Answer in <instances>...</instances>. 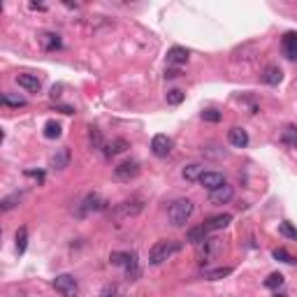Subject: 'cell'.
<instances>
[{"label": "cell", "instance_id": "cell-1", "mask_svg": "<svg viewBox=\"0 0 297 297\" xmlns=\"http://www.w3.org/2000/svg\"><path fill=\"white\" fill-rule=\"evenodd\" d=\"M181 251L179 242H172V239H163V242H156L148 251V263L151 265H163L165 260H170L174 253Z\"/></svg>", "mask_w": 297, "mask_h": 297}, {"label": "cell", "instance_id": "cell-2", "mask_svg": "<svg viewBox=\"0 0 297 297\" xmlns=\"http://www.w3.org/2000/svg\"><path fill=\"white\" fill-rule=\"evenodd\" d=\"M193 212H195L193 202L186 200V198H181V200H177V202H172L170 204L167 216H170V223L174 225V228H183V225L188 223V218L193 216Z\"/></svg>", "mask_w": 297, "mask_h": 297}, {"label": "cell", "instance_id": "cell-3", "mask_svg": "<svg viewBox=\"0 0 297 297\" xmlns=\"http://www.w3.org/2000/svg\"><path fill=\"white\" fill-rule=\"evenodd\" d=\"M53 288H56L58 295H63V297L79 295V283H77V279L72 274H58L53 279Z\"/></svg>", "mask_w": 297, "mask_h": 297}, {"label": "cell", "instance_id": "cell-4", "mask_svg": "<svg viewBox=\"0 0 297 297\" xmlns=\"http://www.w3.org/2000/svg\"><path fill=\"white\" fill-rule=\"evenodd\" d=\"M218 251H221V242L218 239H204L202 244H198V260H200V265L212 263L214 258L218 255Z\"/></svg>", "mask_w": 297, "mask_h": 297}, {"label": "cell", "instance_id": "cell-5", "mask_svg": "<svg viewBox=\"0 0 297 297\" xmlns=\"http://www.w3.org/2000/svg\"><path fill=\"white\" fill-rule=\"evenodd\" d=\"M100 209H105V202L100 200V195H98V193H88L84 200L79 202V207H77V216H79V218H84V216H88L91 212H100Z\"/></svg>", "mask_w": 297, "mask_h": 297}, {"label": "cell", "instance_id": "cell-6", "mask_svg": "<svg viewBox=\"0 0 297 297\" xmlns=\"http://www.w3.org/2000/svg\"><path fill=\"white\" fill-rule=\"evenodd\" d=\"M137 174H139V163H135V160H126V163H121V165L114 167V177L118 181H130L135 179Z\"/></svg>", "mask_w": 297, "mask_h": 297}, {"label": "cell", "instance_id": "cell-7", "mask_svg": "<svg viewBox=\"0 0 297 297\" xmlns=\"http://www.w3.org/2000/svg\"><path fill=\"white\" fill-rule=\"evenodd\" d=\"M151 151H153L156 158H167L172 151V139L167 135H156L151 139Z\"/></svg>", "mask_w": 297, "mask_h": 297}, {"label": "cell", "instance_id": "cell-8", "mask_svg": "<svg viewBox=\"0 0 297 297\" xmlns=\"http://www.w3.org/2000/svg\"><path fill=\"white\" fill-rule=\"evenodd\" d=\"M230 223H232V216H230V214H218V216L207 218V221L202 223V228H204L207 234H209V232H218V230H223V228H228Z\"/></svg>", "mask_w": 297, "mask_h": 297}, {"label": "cell", "instance_id": "cell-9", "mask_svg": "<svg viewBox=\"0 0 297 297\" xmlns=\"http://www.w3.org/2000/svg\"><path fill=\"white\" fill-rule=\"evenodd\" d=\"M142 209H144V202L139 200V198H132V200H126V202H121V204H118L116 216L118 218H123V216H137Z\"/></svg>", "mask_w": 297, "mask_h": 297}, {"label": "cell", "instance_id": "cell-10", "mask_svg": "<svg viewBox=\"0 0 297 297\" xmlns=\"http://www.w3.org/2000/svg\"><path fill=\"white\" fill-rule=\"evenodd\" d=\"M16 84L21 86L23 91H28V93H37L42 88V82L37 79V74H31V72L16 74Z\"/></svg>", "mask_w": 297, "mask_h": 297}, {"label": "cell", "instance_id": "cell-11", "mask_svg": "<svg viewBox=\"0 0 297 297\" xmlns=\"http://www.w3.org/2000/svg\"><path fill=\"white\" fill-rule=\"evenodd\" d=\"M123 269H126V279L128 281H137L139 274H142V269H139V258L137 253L132 251H128V258H126V265H123Z\"/></svg>", "mask_w": 297, "mask_h": 297}, {"label": "cell", "instance_id": "cell-12", "mask_svg": "<svg viewBox=\"0 0 297 297\" xmlns=\"http://www.w3.org/2000/svg\"><path fill=\"white\" fill-rule=\"evenodd\" d=\"M200 183L207 191H216V188L225 186V177H223L221 172H204L200 177Z\"/></svg>", "mask_w": 297, "mask_h": 297}, {"label": "cell", "instance_id": "cell-13", "mask_svg": "<svg viewBox=\"0 0 297 297\" xmlns=\"http://www.w3.org/2000/svg\"><path fill=\"white\" fill-rule=\"evenodd\" d=\"M232 195H234V188L232 186H221V188H216V191L209 193V202L212 204H228V202L232 200Z\"/></svg>", "mask_w": 297, "mask_h": 297}, {"label": "cell", "instance_id": "cell-14", "mask_svg": "<svg viewBox=\"0 0 297 297\" xmlns=\"http://www.w3.org/2000/svg\"><path fill=\"white\" fill-rule=\"evenodd\" d=\"M228 142H230L232 147H237V148H244L246 144H248V132H246L244 128L234 126V128L228 130Z\"/></svg>", "mask_w": 297, "mask_h": 297}, {"label": "cell", "instance_id": "cell-15", "mask_svg": "<svg viewBox=\"0 0 297 297\" xmlns=\"http://www.w3.org/2000/svg\"><path fill=\"white\" fill-rule=\"evenodd\" d=\"M40 44H42L44 51H56V49L63 47V40H61V35H56V33H42V35H40Z\"/></svg>", "mask_w": 297, "mask_h": 297}, {"label": "cell", "instance_id": "cell-16", "mask_svg": "<svg viewBox=\"0 0 297 297\" xmlns=\"http://www.w3.org/2000/svg\"><path fill=\"white\" fill-rule=\"evenodd\" d=\"M70 158H72V156H70V148L63 147V148H58V151L53 153L49 163H51L53 170H65V167L70 165Z\"/></svg>", "mask_w": 297, "mask_h": 297}, {"label": "cell", "instance_id": "cell-17", "mask_svg": "<svg viewBox=\"0 0 297 297\" xmlns=\"http://www.w3.org/2000/svg\"><path fill=\"white\" fill-rule=\"evenodd\" d=\"M281 79H283V72H281L279 65H267L265 70H263V82H265V84L279 86L281 84Z\"/></svg>", "mask_w": 297, "mask_h": 297}, {"label": "cell", "instance_id": "cell-18", "mask_svg": "<svg viewBox=\"0 0 297 297\" xmlns=\"http://www.w3.org/2000/svg\"><path fill=\"white\" fill-rule=\"evenodd\" d=\"M283 53L290 61H297V33H286L283 35Z\"/></svg>", "mask_w": 297, "mask_h": 297}, {"label": "cell", "instance_id": "cell-19", "mask_svg": "<svg viewBox=\"0 0 297 297\" xmlns=\"http://www.w3.org/2000/svg\"><path fill=\"white\" fill-rule=\"evenodd\" d=\"M186 61H188V49L172 47L170 51H167V63L170 65H186Z\"/></svg>", "mask_w": 297, "mask_h": 297}, {"label": "cell", "instance_id": "cell-20", "mask_svg": "<svg viewBox=\"0 0 297 297\" xmlns=\"http://www.w3.org/2000/svg\"><path fill=\"white\" fill-rule=\"evenodd\" d=\"M126 148H130V144H128L126 139H114V142H109V144H105V158H112V156H118V153H123Z\"/></svg>", "mask_w": 297, "mask_h": 297}, {"label": "cell", "instance_id": "cell-21", "mask_svg": "<svg viewBox=\"0 0 297 297\" xmlns=\"http://www.w3.org/2000/svg\"><path fill=\"white\" fill-rule=\"evenodd\" d=\"M181 174H183V179L191 181V183L193 181H200V177L204 174V165H200V163H191V165H186V167H183Z\"/></svg>", "mask_w": 297, "mask_h": 297}, {"label": "cell", "instance_id": "cell-22", "mask_svg": "<svg viewBox=\"0 0 297 297\" xmlns=\"http://www.w3.org/2000/svg\"><path fill=\"white\" fill-rule=\"evenodd\" d=\"M61 132H63V130H61V123H58V121H47V123H44V137L47 139H58L61 137Z\"/></svg>", "mask_w": 297, "mask_h": 297}, {"label": "cell", "instance_id": "cell-23", "mask_svg": "<svg viewBox=\"0 0 297 297\" xmlns=\"http://www.w3.org/2000/svg\"><path fill=\"white\" fill-rule=\"evenodd\" d=\"M281 142L286 147H297V128L295 126H286L281 132Z\"/></svg>", "mask_w": 297, "mask_h": 297}, {"label": "cell", "instance_id": "cell-24", "mask_svg": "<svg viewBox=\"0 0 297 297\" xmlns=\"http://www.w3.org/2000/svg\"><path fill=\"white\" fill-rule=\"evenodd\" d=\"M204 239H207V230H204V228H191V230H188V242H191V244H202V242H204Z\"/></svg>", "mask_w": 297, "mask_h": 297}, {"label": "cell", "instance_id": "cell-25", "mask_svg": "<svg viewBox=\"0 0 297 297\" xmlns=\"http://www.w3.org/2000/svg\"><path fill=\"white\" fill-rule=\"evenodd\" d=\"M232 274V267H216V269H204V276L207 279H212V281H216V279H223V276H230Z\"/></svg>", "mask_w": 297, "mask_h": 297}, {"label": "cell", "instance_id": "cell-26", "mask_svg": "<svg viewBox=\"0 0 297 297\" xmlns=\"http://www.w3.org/2000/svg\"><path fill=\"white\" fill-rule=\"evenodd\" d=\"M14 239H16V253L21 255L23 251H26V246H28V230H26V228H19Z\"/></svg>", "mask_w": 297, "mask_h": 297}, {"label": "cell", "instance_id": "cell-27", "mask_svg": "<svg viewBox=\"0 0 297 297\" xmlns=\"http://www.w3.org/2000/svg\"><path fill=\"white\" fill-rule=\"evenodd\" d=\"M279 232L283 234V237H288V239H293V242H297V228L293 225V223H279Z\"/></svg>", "mask_w": 297, "mask_h": 297}, {"label": "cell", "instance_id": "cell-28", "mask_svg": "<svg viewBox=\"0 0 297 297\" xmlns=\"http://www.w3.org/2000/svg\"><path fill=\"white\" fill-rule=\"evenodd\" d=\"M281 286H283V274H279V272H274V274H269L265 279V288H269V290H276Z\"/></svg>", "mask_w": 297, "mask_h": 297}, {"label": "cell", "instance_id": "cell-29", "mask_svg": "<svg viewBox=\"0 0 297 297\" xmlns=\"http://www.w3.org/2000/svg\"><path fill=\"white\" fill-rule=\"evenodd\" d=\"M88 139H91V147H93V148H105L102 132H100L98 128H91V130H88Z\"/></svg>", "mask_w": 297, "mask_h": 297}, {"label": "cell", "instance_id": "cell-30", "mask_svg": "<svg viewBox=\"0 0 297 297\" xmlns=\"http://www.w3.org/2000/svg\"><path fill=\"white\" fill-rule=\"evenodd\" d=\"M274 258L281 260V263H286V265H297V258L288 253L286 248H274Z\"/></svg>", "mask_w": 297, "mask_h": 297}, {"label": "cell", "instance_id": "cell-31", "mask_svg": "<svg viewBox=\"0 0 297 297\" xmlns=\"http://www.w3.org/2000/svg\"><path fill=\"white\" fill-rule=\"evenodd\" d=\"M2 105H10V107H26V98L12 96V93H2Z\"/></svg>", "mask_w": 297, "mask_h": 297}, {"label": "cell", "instance_id": "cell-32", "mask_svg": "<svg viewBox=\"0 0 297 297\" xmlns=\"http://www.w3.org/2000/svg\"><path fill=\"white\" fill-rule=\"evenodd\" d=\"M167 105H181L183 102V91H179V88H172V91H167Z\"/></svg>", "mask_w": 297, "mask_h": 297}, {"label": "cell", "instance_id": "cell-33", "mask_svg": "<svg viewBox=\"0 0 297 297\" xmlns=\"http://www.w3.org/2000/svg\"><path fill=\"white\" fill-rule=\"evenodd\" d=\"M19 200H21V193H14V195H10V198H5V200L0 202V209H2V212H10L12 207H16Z\"/></svg>", "mask_w": 297, "mask_h": 297}, {"label": "cell", "instance_id": "cell-34", "mask_svg": "<svg viewBox=\"0 0 297 297\" xmlns=\"http://www.w3.org/2000/svg\"><path fill=\"white\" fill-rule=\"evenodd\" d=\"M223 118L221 112H216V109H204L202 112V121H207V123H218Z\"/></svg>", "mask_w": 297, "mask_h": 297}, {"label": "cell", "instance_id": "cell-35", "mask_svg": "<svg viewBox=\"0 0 297 297\" xmlns=\"http://www.w3.org/2000/svg\"><path fill=\"white\" fill-rule=\"evenodd\" d=\"M126 258H128V251H114V253L109 255V263H112V265L123 267L126 265Z\"/></svg>", "mask_w": 297, "mask_h": 297}, {"label": "cell", "instance_id": "cell-36", "mask_svg": "<svg viewBox=\"0 0 297 297\" xmlns=\"http://www.w3.org/2000/svg\"><path fill=\"white\" fill-rule=\"evenodd\" d=\"M100 297H123V295H121V290L116 286H105L102 293H100Z\"/></svg>", "mask_w": 297, "mask_h": 297}, {"label": "cell", "instance_id": "cell-37", "mask_svg": "<svg viewBox=\"0 0 297 297\" xmlns=\"http://www.w3.org/2000/svg\"><path fill=\"white\" fill-rule=\"evenodd\" d=\"M179 70H165V79H174V77H179Z\"/></svg>", "mask_w": 297, "mask_h": 297}, {"label": "cell", "instance_id": "cell-38", "mask_svg": "<svg viewBox=\"0 0 297 297\" xmlns=\"http://www.w3.org/2000/svg\"><path fill=\"white\" fill-rule=\"evenodd\" d=\"M26 174H28V177H35L37 181H42V179H44V174H42V172H33V170H28Z\"/></svg>", "mask_w": 297, "mask_h": 297}, {"label": "cell", "instance_id": "cell-39", "mask_svg": "<svg viewBox=\"0 0 297 297\" xmlns=\"http://www.w3.org/2000/svg\"><path fill=\"white\" fill-rule=\"evenodd\" d=\"M274 297H286V295H274Z\"/></svg>", "mask_w": 297, "mask_h": 297}]
</instances>
